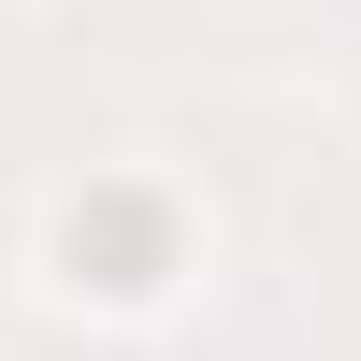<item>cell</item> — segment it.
Listing matches in <instances>:
<instances>
[{"label":"cell","mask_w":361,"mask_h":361,"mask_svg":"<svg viewBox=\"0 0 361 361\" xmlns=\"http://www.w3.org/2000/svg\"><path fill=\"white\" fill-rule=\"evenodd\" d=\"M58 289H87V304H159L173 289V202L159 188H87L73 217H58Z\"/></svg>","instance_id":"1"}]
</instances>
